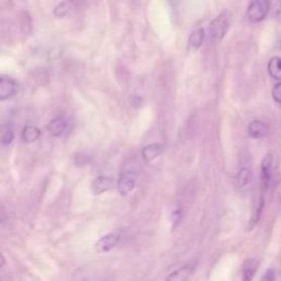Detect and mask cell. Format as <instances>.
<instances>
[{
	"instance_id": "6da1fadb",
	"label": "cell",
	"mask_w": 281,
	"mask_h": 281,
	"mask_svg": "<svg viewBox=\"0 0 281 281\" xmlns=\"http://www.w3.org/2000/svg\"><path fill=\"white\" fill-rule=\"evenodd\" d=\"M231 18L227 11L222 12L215 19L212 20L209 26V32L212 40L221 41L228 33L230 28Z\"/></svg>"
},
{
	"instance_id": "7a4b0ae2",
	"label": "cell",
	"mask_w": 281,
	"mask_h": 281,
	"mask_svg": "<svg viewBox=\"0 0 281 281\" xmlns=\"http://www.w3.org/2000/svg\"><path fill=\"white\" fill-rule=\"evenodd\" d=\"M270 10L269 0H252L247 8V18L252 23H259Z\"/></svg>"
},
{
	"instance_id": "3957f363",
	"label": "cell",
	"mask_w": 281,
	"mask_h": 281,
	"mask_svg": "<svg viewBox=\"0 0 281 281\" xmlns=\"http://www.w3.org/2000/svg\"><path fill=\"white\" fill-rule=\"evenodd\" d=\"M137 173L133 170L124 171L118 183V190L121 196H127L135 188Z\"/></svg>"
},
{
	"instance_id": "277c9868",
	"label": "cell",
	"mask_w": 281,
	"mask_h": 281,
	"mask_svg": "<svg viewBox=\"0 0 281 281\" xmlns=\"http://www.w3.org/2000/svg\"><path fill=\"white\" fill-rule=\"evenodd\" d=\"M272 163H273V156L271 154H267L263 161H261L260 166V183L261 188L267 190L269 184L271 182L272 176Z\"/></svg>"
},
{
	"instance_id": "5b68a950",
	"label": "cell",
	"mask_w": 281,
	"mask_h": 281,
	"mask_svg": "<svg viewBox=\"0 0 281 281\" xmlns=\"http://www.w3.org/2000/svg\"><path fill=\"white\" fill-rule=\"evenodd\" d=\"M253 179V170L249 165H243L236 176V187L240 191H247Z\"/></svg>"
},
{
	"instance_id": "8992f818",
	"label": "cell",
	"mask_w": 281,
	"mask_h": 281,
	"mask_svg": "<svg viewBox=\"0 0 281 281\" xmlns=\"http://www.w3.org/2000/svg\"><path fill=\"white\" fill-rule=\"evenodd\" d=\"M120 242V235H118L116 233H111L104 235L101 237L96 244H95V249L96 252L99 254L108 253L110 252L112 248H115V246Z\"/></svg>"
},
{
	"instance_id": "52a82bcc",
	"label": "cell",
	"mask_w": 281,
	"mask_h": 281,
	"mask_svg": "<svg viewBox=\"0 0 281 281\" xmlns=\"http://www.w3.org/2000/svg\"><path fill=\"white\" fill-rule=\"evenodd\" d=\"M195 269H196V263L187 264L173 271L170 276L167 277L166 281H188L189 278L192 276Z\"/></svg>"
},
{
	"instance_id": "ba28073f",
	"label": "cell",
	"mask_w": 281,
	"mask_h": 281,
	"mask_svg": "<svg viewBox=\"0 0 281 281\" xmlns=\"http://www.w3.org/2000/svg\"><path fill=\"white\" fill-rule=\"evenodd\" d=\"M17 90L18 86L14 80L10 78L0 77V101H4V100L14 97Z\"/></svg>"
},
{
	"instance_id": "9c48e42d",
	"label": "cell",
	"mask_w": 281,
	"mask_h": 281,
	"mask_svg": "<svg viewBox=\"0 0 281 281\" xmlns=\"http://www.w3.org/2000/svg\"><path fill=\"white\" fill-rule=\"evenodd\" d=\"M114 179L107 176H99L91 184V190L95 195H101V193L108 191L112 188Z\"/></svg>"
},
{
	"instance_id": "30bf717a",
	"label": "cell",
	"mask_w": 281,
	"mask_h": 281,
	"mask_svg": "<svg viewBox=\"0 0 281 281\" xmlns=\"http://www.w3.org/2000/svg\"><path fill=\"white\" fill-rule=\"evenodd\" d=\"M259 261L256 258H249L242 268V281H253L258 269Z\"/></svg>"
},
{
	"instance_id": "8fae6325",
	"label": "cell",
	"mask_w": 281,
	"mask_h": 281,
	"mask_svg": "<svg viewBox=\"0 0 281 281\" xmlns=\"http://www.w3.org/2000/svg\"><path fill=\"white\" fill-rule=\"evenodd\" d=\"M66 128H67V121L64 118L59 117L53 119V120L48 123L47 131L52 136H61L65 132Z\"/></svg>"
},
{
	"instance_id": "7c38bea8",
	"label": "cell",
	"mask_w": 281,
	"mask_h": 281,
	"mask_svg": "<svg viewBox=\"0 0 281 281\" xmlns=\"http://www.w3.org/2000/svg\"><path fill=\"white\" fill-rule=\"evenodd\" d=\"M163 151H164L163 144H160V143H155V144L148 145L143 149V158H144V160L147 161V163H149V161L157 158L158 156L163 153Z\"/></svg>"
},
{
	"instance_id": "4fadbf2b",
	"label": "cell",
	"mask_w": 281,
	"mask_h": 281,
	"mask_svg": "<svg viewBox=\"0 0 281 281\" xmlns=\"http://www.w3.org/2000/svg\"><path fill=\"white\" fill-rule=\"evenodd\" d=\"M266 133V127L265 124L259 121L256 120L253 121L251 124L248 126V134L253 139H261Z\"/></svg>"
},
{
	"instance_id": "5bb4252c",
	"label": "cell",
	"mask_w": 281,
	"mask_h": 281,
	"mask_svg": "<svg viewBox=\"0 0 281 281\" xmlns=\"http://www.w3.org/2000/svg\"><path fill=\"white\" fill-rule=\"evenodd\" d=\"M268 73L273 79L281 80V58L274 56L269 61V63H268Z\"/></svg>"
},
{
	"instance_id": "9a60e30c",
	"label": "cell",
	"mask_w": 281,
	"mask_h": 281,
	"mask_svg": "<svg viewBox=\"0 0 281 281\" xmlns=\"http://www.w3.org/2000/svg\"><path fill=\"white\" fill-rule=\"evenodd\" d=\"M41 135L40 130L34 126H27L22 131V140L26 143H33Z\"/></svg>"
},
{
	"instance_id": "2e32d148",
	"label": "cell",
	"mask_w": 281,
	"mask_h": 281,
	"mask_svg": "<svg viewBox=\"0 0 281 281\" xmlns=\"http://www.w3.org/2000/svg\"><path fill=\"white\" fill-rule=\"evenodd\" d=\"M204 41V30L199 29L193 32L189 37V45L192 48H199Z\"/></svg>"
},
{
	"instance_id": "e0dca14e",
	"label": "cell",
	"mask_w": 281,
	"mask_h": 281,
	"mask_svg": "<svg viewBox=\"0 0 281 281\" xmlns=\"http://www.w3.org/2000/svg\"><path fill=\"white\" fill-rule=\"evenodd\" d=\"M272 16L278 22H281V0H277L272 5Z\"/></svg>"
},
{
	"instance_id": "ac0fdd59",
	"label": "cell",
	"mask_w": 281,
	"mask_h": 281,
	"mask_svg": "<svg viewBox=\"0 0 281 281\" xmlns=\"http://www.w3.org/2000/svg\"><path fill=\"white\" fill-rule=\"evenodd\" d=\"M68 9H70V6H68V4L66 3H63V4H61L59 5V7L55 9V16L56 17H63L67 14V11Z\"/></svg>"
},
{
	"instance_id": "d6986e66",
	"label": "cell",
	"mask_w": 281,
	"mask_h": 281,
	"mask_svg": "<svg viewBox=\"0 0 281 281\" xmlns=\"http://www.w3.org/2000/svg\"><path fill=\"white\" fill-rule=\"evenodd\" d=\"M272 98L277 103L281 104V83L276 84L272 88Z\"/></svg>"
},
{
	"instance_id": "ffe728a7",
	"label": "cell",
	"mask_w": 281,
	"mask_h": 281,
	"mask_svg": "<svg viewBox=\"0 0 281 281\" xmlns=\"http://www.w3.org/2000/svg\"><path fill=\"white\" fill-rule=\"evenodd\" d=\"M14 140V132L10 129H7L3 134V143L5 145H9Z\"/></svg>"
},
{
	"instance_id": "44dd1931",
	"label": "cell",
	"mask_w": 281,
	"mask_h": 281,
	"mask_svg": "<svg viewBox=\"0 0 281 281\" xmlns=\"http://www.w3.org/2000/svg\"><path fill=\"white\" fill-rule=\"evenodd\" d=\"M274 280V271L271 269H268L263 277V281H273Z\"/></svg>"
},
{
	"instance_id": "7402d4cb",
	"label": "cell",
	"mask_w": 281,
	"mask_h": 281,
	"mask_svg": "<svg viewBox=\"0 0 281 281\" xmlns=\"http://www.w3.org/2000/svg\"><path fill=\"white\" fill-rule=\"evenodd\" d=\"M5 265V258H4V256L0 254V267H3Z\"/></svg>"
},
{
	"instance_id": "603a6c76",
	"label": "cell",
	"mask_w": 281,
	"mask_h": 281,
	"mask_svg": "<svg viewBox=\"0 0 281 281\" xmlns=\"http://www.w3.org/2000/svg\"><path fill=\"white\" fill-rule=\"evenodd\" d=\"M4 217H5V214H4V211L0 209V222H3L4 221Z\"/></svg>"
}]
</instances>
